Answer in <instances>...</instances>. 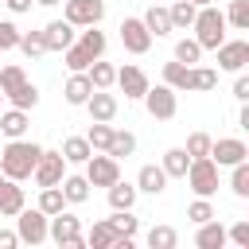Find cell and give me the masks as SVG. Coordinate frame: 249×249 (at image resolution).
Instances as JSON below:
<instances>
[{"label":"cell","instance_id":"29","mask_svg":"<svg viewBox=\"0 0 249 249\" xmlns=\"http://www.w3.org/2000/svg\"><path fill=\"white\" fill-rule=\"evenodd\" d=\"M58 187H62V198L66 202H86L89 198V179L86 175H62Z\"/></svg>","mask_w":249,"mask_h":249},{"label":"cell","instance_id":"22","mask_svg":"<svg viewBox=\"0 0 249 249\" xmlns=\"http://www.w3.org/2000/svg\"><path fill=\"white\" fill-rule=\"evenodd\" d=\"M163 86H171L175 93H187V89H191V66L179 62V58L167 62V66H163Z\"/></svg>","mask_w":249,"mask_h":249},{"label":"cell","instance_id":"28","mask_svg":"<svg viewBox=\"0 0 249 249\" xmlns=\"http://www.w3.org/2000/svg\"><path fill=\"white\" fill-rule=\"evenodd\" d=\"M89 156H93V148H89L86 136H66V140H62V160H66V163H86Z\"/></svg>","mask_w":249,"mask_h":249},{"label":"cell","instance_id":"3","mask_svg":"<svg viewBox=\"0 0 249 249\" xmlns=\"http://www.w3.org/2000/svg\"><path fill=\"white\" fill-rule=\"evenodd\" d=\"M101 51H105V35H101V31H97V23H93V27H86V31H82V39H78V43H70L62 54H66V66H70V74H74V70H86L93 58H101Z\"/></svg>","mask_w":249,"mask_h":249},{"label":"cell","instance_id":"5","mask_svg":"<svg viewBox=\"0 0 249 249\" xmlns=\"http://www.w3.org/2000/svg\"><path fill=\"white\" fill-rule=\"evenodd\" d=\"M47 237H54V245H70V249H82V245H86V237H82V222H78L74 214H66V210L51 214V222H47Z\"/></svg>","mask_w":249,"mask_h":249},{"label":"cell","instance_id":"11","mask_svg":"<svg viewBox=\"0 0 249 249\" xmlns=\"http://www.w3.org/2000/svg\"><path fill=\"white\" fill-rule=\"evenodd\" d=\"M86 179H89V187H109V183L121 179V163L109 152L105 156H89L86 160Z\"/></svg>","mask_w":249,"mask_h":249},{"label":"cell","instance_id":"9","mask_svg":"<svg viewBox=\"0 0 249 249\" xmlns=\"http://www.w3.org/2000/svg\"><path fill=\"white\" fill-rule=\"evenodd\" d=\"M144 105H148V113L156 117V121H171L175 117V109H179V101H175V89L171 86H148L144 89Z\"/></svg>","mask_w":249,"mask_h":249},{"label":"cell","instance_id":"25","mask_svg":"<svg viewBox=\"0 0 249 249\" xmlns=\"http://www.w3.org/2000/svg\"><path fill=\"white\" fill-rule=\"evenodd\" d=\"M144 27L160 39V35H171L175 27H171V16H167V8H160V4H152L148 12H144Z\"/></svg>","mask_w":249,"mask_h":249},{"label":"cell","instance_id":"8","mask_svg":"<svg viewBox=\"0 0 249 249\" xmlns=\"http://www.w3.org/2000/svg\"><path fill=\"white\" fill-rule=\"evenodd\" d=\"M101 16H105V0H66V23H74V27H93V23H101Z\"/></svg>","mask_w":249,"mask_h":249},{"label":"cell","instance_id":"14","mask_svg":"<svg viewBox=\"0 0 249 249\" xmlns=\"http://www.w3.org/2000/svg\"><path fill=\"white\" fill-rule=\"evenodd\" d=\"M105 222H109L113 233H117V249H128L132 237H136V230H140V222L132 218V210H113V218H105Z\"/></svg>","mask_w":249,"mask_h":249},{"label":"cell","instance_id":"37","mask_svg":"<svg viewBox=\"0 0 249 249\" xmlns=\"http://www.w3.org/2000/svg\"><path fill=\"white\" fill-rule=\"evenodd\" d=\"M66 206V198H62V187H43V195H39V210L51 218V214H58Z\"/></svg>","mask_w":249,"mask_h":249},{"label":"cell","instance_id":"40","mask_svg":"<svg viewBox=\"0 0 249 249\" xmlns=\"http://www.w3.org/2000/svg\"><path fill=\"white\" fill-rule=\"evenodd\" d=\"M218 86V70L210 66H191V89H214Z\"/></svg>","mask_w":249,"mask_h":249},{"label":"cell","instance_id":"26","mask_svg":"<svg viewBox=\"0 0 249 249\" xmlns=\"http://www.w3.org/2000/svg\"><path fill=\"white\" fill-rule=\"evenodd\" d=\"M86 74H89L93 89H109V86L117 82V66H113V62H101V58H93V62L86 66Z\"/></svg>","mask_w":249,"mask_h":249},{"label":"cell","instance_id":"50","mask_svg":"<svg viewBox=\"0 0 249 249\" xmlns=\"http://www.w3.org/2000/svg\"><path fill=\"white\" fill-rule=\"evenodd\" d=\"M35 4H43V8H54V4H62V0H35Z\"/></svg>","mask_w":249,"mask_h":249},{"label":"cell","instance_id":"47","mask_svg":"<svg viewBox=\"0 0 249 249\" xmlns=\"http://www.w3.org/2000/svg\"><path fill=\"white\" fill-rule=\"evenodd\" d=\"M233 97H237V101H249V78H245V74L233 82Z\"/></svg>","mask_w":249,"mask_h":249},{"label":"cell","instance_id":"2","mask_svg":"<svg viewBox=\"0 0 249 249\" xmlns=\"http://www.w3.org/2000/svg\"><path fill=\"white\" fill-rule=\"evenodd\" d=\"M195 43L202 47V51H214L218 43H226V16L214 8V4H206V8H198L195 12Z\"/></svg>","mask_w":249,"mask_h":249},{"label":"cell","instance_id":"21","mask_svg":"<svg viewBox=\"0 0 249 249\" xmlns=\"http://www.w3.org/2000/svg\"><path fill=\"white\" fill-rule=\"evenodd\" d=\"M62 93H66V101H70V105H86V97L93 93V82H89V74H86V70H74Z\"/></svg>","mask_w":249,"mask_h":249},{"label":"cell","instance_id":"19","mask_svg":"<svg viewBox=\"0 0 249 249\" xmlns=\"http://www.w3.org/2000/svg\"><path fill=\"white\" fill-rule=\"evenodd\" d=\"M23 210V187H16V179L0 183V218H16Z\"/></svg>","mask_w":249,"mask_h":249},{"label":"cell","instance_id":"46","mask_svg":"<svg viewBox=\"0 0 249 249\" xmlns=\"http://www.w3.org/2000/svg\"><path fill=\"white\" fill-rule=\"evenodd\" d=\"M16 43H19V27L8 23V19H0V51H12Z\"/></svg>","mask_w":249,"mask_h":249},{"label":"cell","instance_id":"10","mask_svg":"<svg viewBox=\"0 0 249 249\" xmlns=\"http://www.w3.org/2000/svg\"><path fill=\"white\" fill-rule=\"evenodd\" d=\"M210 160H214L218 167H233V163L249 160V148H245V140H237V136H222V140H210Z\"/></svg>","mask_w":249,"mask_h":249},{"label":"cell","instance_id":"41","mask_svg":"<svg viewBox=\"0 0 249 249\" xmlns=\"http://www.w3.org/2000/svg\"><path fill=\"white\" fill-rule=\"evenodd\" d=\"M175 58L187 62V66H195V62L202 58V47H198L195 39H179V43H175Z\"/></svg>","mask_w":249,"mask_h":249},{"label":"cell","instance_id":"52","mask_svg":"<svg viewBox=\"0 0 249 249\" xmlns=\"http://www.w3.org/2000/svg\"><path fill=\"white\" fill-rule=\"evenodd\" d=\"M0 183H4V171H0Z\"/></svg>","mask_w":249,"mask_h":249},{"label":"cell","instance_id":"35","mask_svg":"<svg viewBox=\"0 0 249 249\" xmlns=\"http://www.w3.org/2000/svg\"><path fill=\"white\" fill-rule=\"evenodd\" d=\"M27 58H39V54H47V39H43V31H27V35H19V43H16Z\"/></svg>","mask_w":249,"mask_h":249},{"label":"cell","instance_id":"32","mask_svg":"<svg viewBox=\"0 0 249 249\" xmlns=\"http://www.w3.org/2000/svg\"><path fill=\"white\" fill-rule=\"evenodd\" d=\"M195 4L191 0H171V8H167V16H171V27H191L195 23Z\"/></svg>","mask_w":249,"mask_h":249},{"label":"cell","instance_id":"42","mask_svg":"<svg viewBox=\"0 0 249 249\" xmlns=\"http://www.w3.org/2000/svg\"><path fill=\"white\" fill-rule=\"evenodd\" d=\"M187 218H191L195 226H202V222H210V218H218V214H214V206H210V198H195V202L187 206Z\"/></svg>","mask_w":249,"mask_h":249},{"label":"cell","instance_id":"7","mask_svg":"<svg viewBox=\"0 0 249 249\" xmlns=\"http://www.w3.org/2000/svg\"><path fill=\"white\" fill-rule=\"evenodd\" d=\"M35 183L39 187H58L62 183V175H66V160H62V152H39V163H35Z\"/></svg>","mask_w":249,"mask_h":249},{"label":"cell","instance_id":"30","mask_svg":"<svg viewBox=\"0 0 249 249\" xmlns=\"http://www.w3.org/2000/svg\"><path fill=\"white\" fill-rule=\"evenodd\" d=\"M4 97H8L16 109H35V105H39V89H35L31 82H19V86H16L12 93H4Z\"/></svg>","mask_w":249,"mask_h":249},{"label":"cell","instance_id":"24","mask_svg":"<svg viewBox=\"0 0 249 249\" xmlns=\"http://www.w3.org/2000/svg\"><path fill=\"white\" fill-rule=\"evenodd\" d=\"M105 191H109V206H113V210H132V206H136V187H132V183H121V179H117V183H109Z\"/></svg>","mask_w":249,"mask_h":249},{"label":"cell","instance_id":"18","mask_svg":"<svg viewBox=\"0 0 249 249\" xmlns=\"http://www.w3.org/2000/svg\"><path fill=\"white\" fill-rule=\"evenodd\" d=\"M163 187H167V171L156 167V163H144L140 175H136V191H144V195H163Z\"/></svg>","mask_w":249,"mask_h":249},{"label":"cell","instance_id":"4","mask_svg":"<svg viewBox=\"0 0 249 249\" xmlns=\"http://www.w3.org/2000/svg\"><path fill=\"white\" fill-rule=\"evenodd\" d=\"M183 179L191 183V191H195L198 198H210V195L218 191V163H214L210 156H198V160H191V167H187Z\"/></svg>","mask_w":249,"mask_h":249},{"label":"cell","instance_id":"16","mask_svg":"<svg viewBox=\"0 0 249 249\" xmlns=\"http://www.w3.org/2000/svg\"><path fill=\"white\" fill-rule=\"evenodd\" d=\"M43 39H47V51H66V47L74 43V23L51 19V23L43 27Z\"/></svg>","mask_w":249,"mask_h":249},{"label":"cell","instance_id":"15","mask_svg":"<svg viewBox=\"0 0 249 249\" xmlns=\"http://www.w3.org/2000/svg\"><path fill=\"white\" fill-rule=\"evenodd\" d=\"M117 86L124 89V97H144V89H148V78H144V70H140V66L124 62V66L117 70Z\"/></svg>","mask_w":249,"mask_h":249},{"label":"cell","instance_id":"39","mask_svg":"<svg viewBox=\"0 0 249 249\" xmlns=\"http://www.w3.org/2000/svg\"><path fill=\"white\" fill-rule=\"evenodd\" d=\"M226 23H233L237 31H249V0H233L226 12Z\"/></svg>","mask_w":249,"mask_h":249},{"label":"cell","instance_id":"48","mask_svg":"<svg viewBox=\"0 0 249 249\" xmlns=\"http://www.w3.org/2000/svg\"><path fill=\"white\" fill-rule=\"evenodd\" d=\"M16 245H19V237L12 230H0V249H16Z\"/></svg>","mask_w":249,"mask_h":249},{"label":"cell","instance_id":"31","mask_svg":"<svg viewBox=\"0 0 249 249\" xmlns=\"http://www.w3.org/2000/svg\"><path fill=\"white\" fill-rule=\"evenodd\" d=\"M113 160H121V156H132L136 152V136L132 132H121V128H113V140H109V148H105Z\"/></svg>","mask_w":249,"mask_h":249},{"label":"cell","instance_id":"6","mask_svg":"<svg viewBox=\"0 0 249 249\" xmlns=\"http://www.w3.org/2000/svg\"><path fill=\"white\" fill-rule=\"evenodd\" d=\"M47 214L35 206V210H19L16 214V237L19 241H27V245H39V241H47Z\"/></svg>","mask_w":249,"mask_h":249},{"label":"cell","instance_id":"27","mask_svg":"<svg viewBox=\"0 0 249 249\" xmlns=\"http://www.w3.org/2000/svg\"><path fill=\"white\" fill-rule=\"evenodd\" d=\"M0 132H4L8 140L23 136V132H27V109H16V105H12V109L0 117Z\"/></svg>","mask_w":249,"mask_h":249},{"label":"cell","instance_id":"38","mask_svg":"<svg viewBox=\"0 0 249 249\" xmlns=\"http://www.w3.org/2000/svg\"><path fill=\"white\" fill-rule=\"evenodd\" d=\"M89 148H97V152H105L109 148V140H113V128H109V121H93L89 124Z\"/></svg>","mask_w":249,"mask_h":249},{"label":"cell","instance_id":"44","mask_svg":"<svg viewBox=\"0 0 249 249\" xmlns=\"http://www.w3.org/2000/svg\"><path fill=\"white\" fill-rule=\"evenodd\" d=\"M187 156H191V160L210 156V136H206V132H191V136H187Z\"/></svg>","mask_w":249,"mask_h":249},{"label":"cell","instance_id":"20","mask_svg":"<svg viewBox=\"0 0 249 249\" xmlns=\"http://www.w3.org/2000/svg\"><path fill=\"white\" fill-rule=\"evenodd\" d=\"M195 245H198V249H222V245H226V226H222L218 218L202 222L198 233H195Z\"/></svg>","mask_w":249,"mask_h":249},{"label":"cell","instance_id":"49","mask_svg":"<svg viewBox=\"0 0 249 249\" xmlns=\"http://www.w3.org/2000/svg\"><path fill=\"white\" fill-rule=\"evenodd\" d=\"M12 12H31V0H4Z\"/></svg>","mask_w":249,"mask_h":249},{"label":"cell","instance_id":"36","mask_svg":"<svg viewBox=\"0 0 249 249\" xmlns=\"http://www.w3.org/2000/svg\"><path fill=\"white\" fill-rule=\"evenodd\" d=\"M230 191L237 198H249V160L233 163V175H230Z\"/></svg>","mask_w":249,"mask_h":249},{"label":"cell","instance_id":"43","mask_svg":"<svg viewBox=\"0 0 249 249\" xmlns=\"http://www.w3.org/2000/svg\"><path fill=\"white\" fill-rule=\"evenodd\" d=\"M19 82H27L23 66H4V70H0V89H4V93H12Z\"/></svg>","mask_w":249,"mask_h":249},{"label":"cell","instance_id":"17","mask_svg":"<svg viewBox=\"0 0 249 249\" xmlns=\"http://www.w3.org/2000/svg\"><path fill=\"white\" fill-rule=\"evenodd\" d=\"M86 109H89L93 121H113V117H117V97H113L109 89H93V93L86 97Z\"/></svg>","mask_w":249,"mask_h":249},{"label":"cell","instance_id":"1","mask_svg":"<svg viewBox=\"0 0 249 249\" xmlns=\"http://www.w3.org/2000/svg\"><path fill=\"white\" fill-rule=\"evenodd\" d=\"M39 144H31V140H12L4 152H0V171H4V179H31V171H35V163H39Z\"/></svg>","mask_w":249,"mask_h":249},{"label":"cell","instance_id":"51","mask_svg":"<svg viewBox=\"0 0 249 249\" xmlns=\"http://www.w3.org/2000/svg\"><path fill=\"white\" fill-rule=\"evenodd\" d=\"M191 4H195V8H206V4H214V0H191Z\"/></svg>","mask_w":249,"mask_h":249},{"label":"cell","instance_id":"23","mask_svg":"<svg viewBox=\"0 0 249 249\" xmlns=\"http://www.w3.org/2000/svg\"><path fill=\"white\" fill-rule=\"evenodd\" d=\"M160 167L167 171V179H183V175H187V167H191V156H187V148H167Z\"/></svg>","mask_w":249,"mask_h":249},{"label":"cell","instance_id":"53","mask_svg":"<svg viewBox=\"0 0 249 249\" xmlns=\"http://www.w3.org/2000/svg\"><path fill=\"white\" fill-rule=\"evenodd\" d=\"M0 101H4V89H0Z\"/></svg>","mask_w":249,"mask_h":249},{"label":"cell","instance_id":"34","mask_svg":"<svg viewBox=\"0 0 249 249\" xmlns=\"http://www.w3.org/2000/svg\"><path fill=\"white\" fill-rule=\"evenodd\" d=\"M148 245H152V249H175V245H179V233H175L171 226H152V230H148Z\"/></svg>","mask_w":249,"mask_h":249},{"label":"cell","instance_id":"12","mask_svg":"<svg viewBox=\"0 0 249 249\" xmlns=\"http://www.w3.org/2000/svg\"><path fill=\"white\" fill-rule=\"evenodd\" d=\"M121 43H124V51L144 54L152 47V31L144 27V19H121Z\"/></svg>","mask_w":249,"mask_h":249},{"label":"cell","instance_id":"33","mask_svg":"<svg viewBox=\"0 0 249 249\" xmlns=\"http://www.w3.org/2000/svg\"><path fill=\"white\" fill-rule=\"evenodd\" d=\"M86 245H93V249H109V245H117V233H113V226H109V222H93V230H89Z\"/></svg>","mask_w":249,"mask_h":249},{"label":"cell","instance_id":"13","mask_svg":"<svg viewBox=\"0 0 249 249\" xmlns=\"http://www.w3.org/2000/svg\"><path fill=\"white\" fill-rule=\"evenodd\" d=\"M214 51H218V66H222V70H245V62H249V43H245V39L218 43Z\"/></svg>","mask_w":249,"mask_h":249},{"label":"cell","instance_id":"45","mask_svg":"<svg viewBox=\"0 0 249 249\" xmlns=\"http://www.w3.org/2000/svg\"><path fill=\"white\" fill-rule=\"evenodd\" d=\"M226 241H233V245L249 249V222H233V226L226 230Z\"/></svg>","mask_w":249,"mask_h":249}]
</instances>
